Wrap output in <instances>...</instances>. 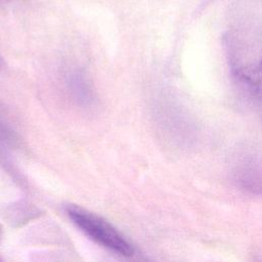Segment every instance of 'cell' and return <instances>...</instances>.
Here are the masks:
<instances>
[{
  "label": "cell",
  "mask_w": 262,
  "mask_h": 262,
  "mask_svg": "<svg viewBox=\"0 0 262 262\" xmlns=\"http://www.w3.org/2000/svg\"><path fill=\"white\" fill-rule=\"evenodd\" d=\"M223 47L230 74L247 93L262 98V21L228 30Z\"/></svg>",
  "instance_id": "6da1fadb"
},
{
  "label": "cell",
  "mask_w": 262,
  "mask_h": 262,
  "mask_svg": "<svg viewBox=\"0 0 262 262\" xmlns=\"http://www.w3.org/2000/svg\"><path fill=\"white\" fill-rule=\"evenodd\" d=\"M66 211L73 223L96 244L124 257L133 255L132 245L107 221L73 205L67 206Z\"/></svg>",
  "instance_id": "7a4b0ae2"
},
{
  "label": "cell",
  "mask_w": 262,
  "mask_h": 262,
  "mask_svg": "<svg viewBox=\"0 0 262 262\" xmlns=\"http://www.w3.org/2000/svg\"><path fill=\"white\" fill-rule=\"evenodd\" d=\"M233 181L245 192L262 196V163L255 160L243 161L233 171Z\"/></svg>",
  "instance_id": "3957f363"
},
{
  "label": "cell",
  "mask_w": 262,
  "mask_h": 262,
  "mask_svg": "<svg viewBox=\"0 0 262 262\" xmlns=\"http://www.w3.org/2000/svg\"><path fill=\"white\" fill-rule=\"evenodd\" d=\"M67 86L73 100L80 106L89 107L95 101V94L89 78L80 70L72 71L67 78Z\"/></svg>",
  "instance_id": "277c9868"
},
{
  "label": "cell",
  "mask_w": 262,
  "mask_h": 262,
  "mask_svg": "<svg viewBox=\"0 0 262 262\" xmlns=\"http://www.w3.org/2000/svg\"><path fill=\"white\" fill-rule=\"evenodd\" d=\"M0 140L8 144H13L17 141V135L10 126L0 120Z\"/></svg>",
  "instance_id": "5b68a950"
},
{
  "label": "cell",
  "mask_w": 262,
  "mask_h": 262,
  "mask_svg": "<svg viewBox=\"0 0 262 262\" xmlns=\"http://www.w3.org/2000/svg\"><path fill=\"white\" fill-rule=\"evenodd\" d=\"M0 1H2V0H0Z\"/></svg>",
  "instance_id": "8992f818"
}]
</instances>
